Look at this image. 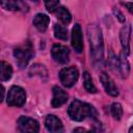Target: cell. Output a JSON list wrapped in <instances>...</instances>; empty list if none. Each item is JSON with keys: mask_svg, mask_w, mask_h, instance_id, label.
<instances>
[{"mask_svg": "<svg viewBox=\"0 0 133 133\" xmlns=\"http://www.w3.org/2000/svg\"><path fill=\"white\" fill-rule=\"evenodd\" d=\"M57 18L63 23V24H69L72 20V16L70 14V11L64 7V6H60L59 8H57L56 11Z\"/></svg>", "mask_w": 133, "mask_h": 133, "instance_id": "16", "label": "cell"}, {"mask_svg": "<svg viewBox=\"0 0 133 133\" xmlns=\"http://www.w3.org/2000/svg\"><path fill=\"white\" fill-rule=\"evenodd\" d=\"M25 101H26L25 90L17 85L11 86L7 95V100H6L7 105L14 107H21L24 105Z\"/></svg>", "mask_w": 133, "mask_h": 133, "instance_id": "4", "label": "cell"}, {"mask_svg": "<svg viewBox=\"0 0 133 133\" xmlns=\"http://www.w3.org/2000/svg\"><path fill=\"white\" fill-rule=\"evenodd\" d=\"M45 126L50 133H63V125L61 121L53 114L47 115L45 119Z\"/></svg>", "mask_w": 133, "mask_h": 133, "instance_id": "8", "label": "cell"}, {"mask_svg": "<svg viewBox=\"0 0 133 133\" xmlns=\"http://www.w3.org/2000/svg\"><path fill=\"white\" fill-rule=\"evenodd\" d=\"M72 46L76 52L81 53L83 50V39H82V31L79 24H75L72 30Z\"/></svg>", "mask_w": 133, "mask_h": 133, "instance_id": "10", "label": "cell"}, {"mask_svg": "<svg viewBox=\"0 0 133 133\" xmlns=\"http://www.w3.org/2000/svg\"><path fill=\"white\" fill-rule=\"evenodd\" d=\"M45 6L48 9V11L54 12L55 10H57V8L59 6V1H46Z\"/></svg>", "mask_w": 133, "mask_h": 133, "instance_id": "20", "label": "cell"}, {"mask_svg": "<svg viewBox=\"0 0 133 133\" xmlns=\"http://www.w3.org/2000/svg\"><path fill=\"white\" fill-rule=\"evenodd\" d=\"M130 33H131V26L125 25L121 30V44L124 51V55H128L130 53Z\"/></svg>", "mask_w": 133, "mask_h": 133, "instance_id": "12", "label": "cell"}, {"mask_svg": "<svg viewBox=\"0 0 133 133\" xmlns=\"http://www.w3.org/2000/svg\"><path fill=\"white\" fill-rule=\"evenodd\" d=\"M4 87L0 84V103L2 102V100H3V98H4Z\"/></svg>", "mask_w": 133, "mask_h": 133, "instance_id": "23", "label": "cell"}, {"mask_svg": "<svg viewBox=\"0 0 133 133\" xmlns=\"http://www.w3.org/2000/svg\"><path fill=\"white\" fill-rule=\"evenodd\" d=\"M87 32H88L90 53H91L92 59L95 62H101L103 60V50H104L101 29L97 25L92 24L88 26Z\"/></svg>", "mask_w": 133, "mask_h": 133, "instance_id": "1", "label": "cell"}, {"mask_svg": "<svg viewBox=\"0 0 133 133\" xmlns=\"http://www.w3.org/2000/svg\"><path fill=\"white\" fill-rule=\"evenodd\" d=\"M83 82H84V88L88 92H91V94L97 92V88L94 85L92 80H91V77L88 74V72H84V74H83Z\"/></svg>", "mask_w": 133, "mask_h": 133, "instance_id": "17", "label": "cell"}, {"mask_svg": "<svg viewBox=\"0 0 133 133\" xmlns=\"http://www.w3.org/2000/svg\"><path fill=\"white\" fill-rule=\"evenodd\" d=\"M68 113L71 119L76 121V122H81L85 119L87 116L96 117L97 115V111L91 105L81 102L79 100H74L70 104L68 108Z\"/></svg>", "mask_w": 133, "mask_h": 133, "instance_id": "2", "label": "cell"}, {"mask_svg": "<svg viewBox=\"0 0 133 133\" xmlns=\"http://www.w3.org/2000/svg\"><path fill=\"white\" fill-rule=\"evenodd\" d=\"M79 72L75 66L63 68L59 73L60 82L64 87H72L78 80Z\"/></svg>", "mask_w": 133, "mask_h": 133, "instance_id": "5", "label": "cell"}, {"mask_svg": "<svg viewBox=\"0 0 133 133\" xmlns=\"http://www.w3.org/2000/svg\"><path fill=\"white\" fill-rule=\"evenodd\" d=\"M113 11H114V14H115V15H117V18H118V20H119L121 22H125V18H124L123 14H122L119 10H117V9L115 10V9H114Z\"/></svg>", "mask_w": 133, "mask_h": 133, "instance_id": "22", "label": "cell"}, {"mask_svg": "<svg viewBox=\"0 0 133 133\" xmlns=\"http://www.w3.org/2000/svg\"><path fill=\"white\" fill-rule=\"evenodd\" d=\"M50 23V18L44 14H37L33 19V25L38 31H45Z\"/></svg>", "mask_w": 133, "mask_h": 133, "instance_id": "13", "label": "cell"}, {"mask_svg": "<svg viewBox=\"0 0 133 133\" xmlns=\"http://www.w3.org/2000/svg\"><path fill=\"white\" fill-rule=\"evenodd\" d=\"M0 5L7 10H20L21 8L27 7L26 4L21 1H0Z\"/></svg>", "mask_w": 133, "mask_h": 133, "instance_id": "15", "label": "cell"}, {"mask_svg": "<svg viewBox=\"0 0 133 133\" xmlns=\"http://www.w3.org/2000/svg\"><path fill=\"white\" fill-rule=\"evenodd\" d=\"M12 68L5 61H0V81H7L11 78Z\"/></svg>", "mask_w": 133, "mask_h": 133, "instance_id": "14", "label": "cell"}, {"mask_svg": "<svg viewBox=\"0 0 133 133\" xmlns=\"http://www.w3.org/2000/svg\"><path fill=\"white\" fill-rule=\"evenodd\" d=\"M51 54H52L53 59L55 61H57L58 63H66L69 61L70 50L68 49V47H65L63 45L56 44L52 47Z\"/></svg>", "mask_w": 133, "mask_h": 133, "instance_id": "7", "label": "cell"}, {"mask_svg": "<svg viewBox=\"0 0 133 133\" xmlns=\"http://www.w3.org/2000/svg\"><path fill=\"white\" fill-rule=\"evenodd\" d=\"M54 35L56 38L61 39V41H66L68 39V30L65 27H63L62 25H58L56 24L54 26Z\"/></svg>", "mask_w": 133, "mask_h": 133, "instance_id": "18", "label": "cell"}, {"mask_svg": "<svg viewBox=\"0 0 133 133\" xmlns=\"http://www.w3.org/2000/svg\"><path fill=\"white\" fill-rule=\"evenodd\" d=\"M132 130H133V129H132V127H131L130 130H129V133H132Z\"/></svg>", "mask_w": 133, "mask_h": 133, "instance_id": "25", "label": "cell"}, {"mask_svg": "<svg viewBox=\"0 0 133 133\" xmlns=\"http://www.w3.org/2000/svg\"><path fill=\"white\" fill-rule=\"evenodd\" d=\"M73 133H95L94 131L91 130H87L85 128H81V127H78V128H75L73 130Z\"/></svg>", "mask_w": 133, "mask_h": 133, "instance_id": "21", "label": "cell"}, {"mask_svg": "<svg viewBox=\"0 0 133 133\" xmlns=\"http://www.w3.org/2000/svg\"><path fill=\"white\" fill-rule=\"evenodd\" d=\"M123 4L128 7V9H129L130 12L132 11V6H133V3H132V2H123Z\"/></svg>", "mask_w": 133, "mask_h": 133, "instance_id": "24", "label": "cell"}, {"mask_svg": "<svg viewBox=\"0 0 133 133\" xmlns=\"http://www.w3.org/2000/svg\"><path fill=\"white\" fill-rule=\"evenodd\" d=\"M100 81L103 85V87L105 88L106 92L112 97H117L118 96V89L116 87V85L114 84V81L106 74V73H101L100 75Z\"/></svg>", "mask_w": 133, "mask_h": 133, "instance_id": "9", "label": "cell"}, {"mask_svg": "<svg viewBox=\"0 0 133 133\" xmlns=\"http://www.w3.org/2000/svg\"><path fill=\"white\" fill-rule=\"evenodd\" d=\"M32 55H33V48H32V45L29 41L25 42L23 45L17 47L14 50V56L17 60L18 65L21 69L25 68L28 64Z\"/></svg>", "mask_w": 133, "mask_h": 133, "instance_id": "3", "label": "cell"}, {"mask_svg": "<svg viewBox=\"0 0 133 133\" xmlns=\"http://www.w3.org/2000/svg\"><path fill=\"white\" fill-rule=\"evenodd\" d=\"M17 129L19 133H38V123L28 116H21L17 122Z\"/></svg>", "mask_w": 133, "mask_h": 133, "instance_id": "6", "label": "cell"}, {"mask_svg": "<svg viewBox=\"0 0 133 133\" xmlns=\"http://www.w3.org/2000/svg\"><path fill=\"white\" fill-rule=\"evenodd\" d=\"M111 114L115 119H121L123 115V107L119 103H113L111 105Z\"/></svg>", "mask_w": 133, "mask_h": 133, "instance_id": "19", "label": "cell"}, {"mask_svg": "<svg viewBox=\"0 0 133 133\" xmlns=\"http://www.w3.org/2000/svg\"><path fill=\"white\" fill-rule=\"evenodd\" d=\"M68 98H69L68 94L62 88H60L59 86L53 87V98H52V102H51L53 107H55V108L60 107L68 101Z\"/></svg>", "mask_w": 133, "mask_h": 133, "instance_id": "11", "label": "cell"}]
</instances>
